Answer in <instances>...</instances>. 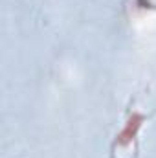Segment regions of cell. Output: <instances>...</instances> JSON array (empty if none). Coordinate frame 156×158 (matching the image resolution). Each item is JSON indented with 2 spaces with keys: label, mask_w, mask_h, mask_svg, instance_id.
<instances>
[{
  "label": "cell",
  "mask_w": 156,
  "mask_h": 158,
  "mask_svg": "<svg viewBox=\"0 0 156 158\" xmlns=\"http://www.w3.org/2000/svg\"><path fill=\"white\" fill-rule=\"evenodd\" d=\"M143 119H145L143 114H140V112H132V114L127 118L125 125H123V129L117 132L116 143H119V145H127V143H130V142L138 136V131L142 129Z\"/></svg>",
  "instance_id": "obj_1"
}]
</instances>
